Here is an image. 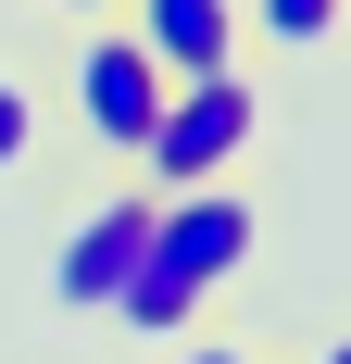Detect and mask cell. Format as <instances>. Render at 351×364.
Masks as SVG:
<instances>
[{"label":"cell","instance_id":"cell-3","mask_svg":"<svg viewBox=\"0 0 351 364\" xmlns=\"http://www.w3.org/2000/svg\"><path fill=\"white\" fill-rule=\"evenodd\" d=\"M151 214H163V188H151L139 164H113V176L63 214V239H50V289H63V314H113L126 264L151 252Z\"/></svg>","mask_w":351,"mask_h":364},{"label":"cell","instance_id":"cell-6","mask_svg":"<svg viewBox=\"0 0 351 364\" xmlns=\"http://www.w3.org/2000/svg\"><path fill=\"white\" fill-rule=\"evenodd\" d=\"M201 314H213V289H201V277H176L163 252H139V264H126V289H113V327L151 339V352H163V339H188Z\"/></svg>","mask_w":351,"mask_h":364},{"label":"cell","instance_id":"cell-11","mask_svg":"<svg viewBox=\"0 0 351 364\" xmlns=\"http://www.w3.org/2000/svg\"><path fill=\"white\" fill-rule=\"evenodd\" d=\"M301 364H351V327H339V339H314V352H301Z\"/></svg>","mask_w":351,"mask_h":364},{"label":"cell","instance_id":"cell-10","mask_svg":"<svg viewBox=\"0 0 351 364\" xmlns=\"http://www.w3.org/2000/svg\"><path fill=\"white\" fill-rule=\"evenodd\" d=\"M38 13H63V26H88V13H113V0H38Z\"/></svg>","mask_w":351,"mask_h":364},{"label":"cell","instance_id":"cell-4","mask_svg":"<svg viewBox=\"0 0 351 364\" xmlns=\"http://www.w3.org/2000/svg\"><path fill=\"white\" fill-rule=\"evenodd\" d=\"M151 252L176 264V277H201V289H226L251 252H264V201H251L239 176H201V188H163V214H151Z\"/></svg>","mask_w":351,"mask_h":364},{"label":"cell","instance_id":"cell-2","mask_svg":"<svg viewBox=\"0 0 351 364\" xmlns=\"http://www.w3.org/2000/svg\"><path fill=\"white\" fill-rule=\"evenodd\" d=\"M251 139H264V88H251V63H226V75H176L163 113H151V139H139V176H151V188L239 176Z\"/></svg>","mask_w":351,"mask_h":364},{"label":"cell","instance_id":"cell-12","mask_svg":"<svg viewBox=\"0 0 351 364\" xmlns=\"http://www.w3.org/2000/svg\"><path fill=\"white\" fill-rule=\"evenodd\" d=\"M339 38H351V0H339Z\"/></svg>","mask_w":351,"mask_h":364},{"label":"cell","instance_id":"cell-8","mask_svg":"<svg viewBox=\"0 0 351 364\" xmlns=\"http://www.w3.org/2000/svg\"><path fill=\"white\" fill-rule=\"evenodd\" d=\"M163 352H176V364H288V352H264L251 327H213V314H201L188 339H163Z\"/></svg>","mask_w":351,"mask_h":364},{"label":"cell","instance_id":"cell-1","mask_svg":"<svg viewBox=\"0 0 351 364\" xmlns=\"http://www.w3.org/2000/svg\"><path fill=\"white\" fill-rule=\"evenodd\" d=\"M163 88H176V75L151 63V38L126 26V13H88V26H75V50H63V113H75V139L101 151V164H139Z\"/></svg>","mask_w":351,"mask_h":364},{"label":"cell","instance_id":"cell-9","mask_svg":"<svg viewBox=\"0 0 351 364\" xmlns=\"http://www.w3.org/2000/svg\"><path fill=\"white\" fill-rule=\"evenodd\" d=\"M26 151H38V88L0 63V176H26Z\"/></svg>","mask_w":351,"mask_h":364},{"label":"cell","instance_id":"cell-5","mask_svg":"<svg viewBox=\"0 0 351 364\" xmlns=\"http://www.w3.org/2000/svg\"><path fill=\"white\" fill-rule=\"evenodd\" d=\"M113 13L151 38V63H163V75H226V63L251 50L239 0H113Z\"/></svg>","mask_w":351,"mask_h":364},{"label":"cell","instance_id":"cell-7","mask_svg":"<svg viewBox=\"0 0 351 364\" xmlns=\"http://www.w3.org/2000/svg\"><path fill=\"white\" fill-rule=\"evenodd\" d=\"M239 26L264 38V50H326V38H339V0H239Z\"/></svg>","mask_w":351,"mask_h":364}]
</instances>
